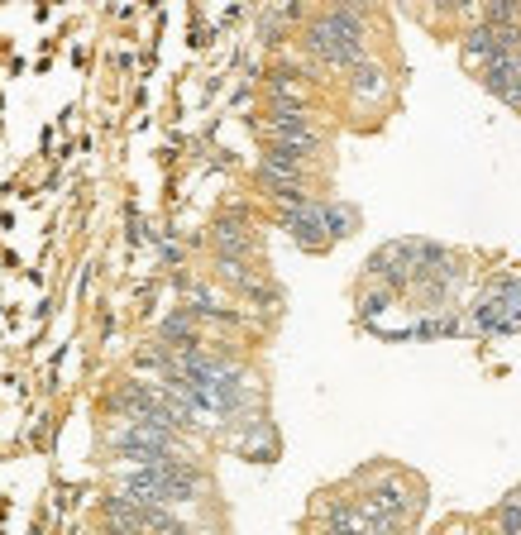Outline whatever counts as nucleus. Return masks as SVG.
Returning a JSON list of instances; mask_svg holds the SVG:
<instances>
[{"instance_id":"nucleus-11","label":"nucleus","mask_w":521,"mask_h":535,"mask_svg":"<svg viewBox=\"0 0 521 535\" xmlns=\"http://www.w3.org/2000/svg\"><path fill=\"white\" fill-rule=\"evenodd\" d=\"M263 91H268V106H311V82L292 67H273Z\"/></svg>"},{"instance_id":"nucleus-5","label":"nucleus","mask_w":521,"mask_h":535,"mask_svg":"<svg viewBox=\"0 0 521 535\" xmlns=\"http://www.w3.org/2000/svg\"><path fill=\"white\" fill-rule=\"evenodd\" d=\"M211 254H230V258H249L259 263L263 254V230L259 220L244 211V206H230L211 220Z\"/></svg>"},{"instance_id":"nucleus-8","label":"nucleus","mask_w":521,"mask_h":535,"mask_svg":"<svg viewBox=\"0 0 521 535\" xmlns=\"http://www.w3.org/2000/svg\"><path fill=\"white\" fill-rule=\"evenodd\" d=\"M321 129V115L311 106H268V115L259 120L263 144L268 139H292V134H316Z\"/></svg>"},{"instance_id":"nucleus-7","label":"nucleus","mask_w":521,"mask_h":535,"mask_svg":"<svg viewBox=\"0 0 521 535\" xmlns=\"http://www.w3.org/2000/svg\"><path fill=\"white\" fill-rule=\"evenodd\" d=\"M345 91L354 106L364 110H383L392 101V91H397V82H392V72L378 58H364V63H354L345 72Z\"/></svg>"},{"instance_id":"nucleus-4","label":"nucleus","mask_w":521,"mask_h":535,"mask_svg":"<svg viewBox=\"0 0 521 535\" xmlns=\"http://www.w3.org/2000/svg\"><path fill=\"white\" fill-rule=\"evenodd\" d=\"M220 440H225V450H235L239 459H249V464H273L278 450H283L278 426L268 421V411H254V416L230 421V426L220 430Z\"/></svg>"},{"instance_id":"nucleus-14","label":"nucleus","mask_w":521,"mask_h":535,"mask_svg":"<svg viewBox=\"0 0 521 535\" xmlns=\"http://www.w3.org/2000/svg\"><path fill=\"white\" fill-rule=\"evenodd\" d=\"M330 5H349V10H359V15H373V10H378V0H330Z\"/></svg>"},{"instance_id":"nucleus-3","label":"nucleus","mask_w":521,"mask_h":535,"mask_svg":"<svg viewBox=\"0 0 521 535\" xmlns=\"http://www.w3.org/2000/svg\"><path fill=\"white\" fill-rule=\"evenodd\" d=\"M459 335L469 340H507L521 335V278L517 273H488L478 292L459 306Z\"/></svg>"},{"instance_id":"nucleus-12","label":"nucleus","mask_w":521,"mask_h":535,"mask_svg":"<svg viewBox=\"0 0 521 535\" xmlns=\"http://www.w3.org/2000/svg\"><path fill=\"white\" fill-rule=\"evenodd\" d=\"M488 531H498V535H521V483H517V488H512L507 497H502L493 512H488Z\"/></svg>"},{"instance_id":"nucleus-2","label":"nucleus","mask_w":521,"mask_h":535,"mask_svg":"<svg viewBox=\"0 0 521 535\" xmlns=\"http://www.w3.org/2000/svg\"><path fill=\"white\" fill-rule=\"evenodd\" d=\"M369 34H373L369 15H359L349 5H326L321 15H311L302 24V48L311 63L330 67V72H349L354 63L373 58Z\"/></svg>"},{"instance_id":"nucleus-6","label":"nucleus","mask_w":521,"mask_h":535,"mask_svg":"<svg viewBox=\"0 0 521 535\" xmlns=\"http://www.w3.org/2000/svg\"><path fill=\"white\" fill-rule=\"evenodd\" d=\"M278 230H287V239L302 249V254H330L326 225H321V196H306V201H292V206H278Z\"/></svg>"},{"instance_id":"nucleus-13","label":"nucleus","mask_w":521,"mask_h":535,"mask_svg":"<svg viewBox=\"0 0 521 535\" xmlns=\"http://www.w3.org/2000/svg\"><path fill=\"white\" fill-rule=\"evenodd\" d=\"M478 5H483V0H435V10H440L445 20H459V24H474Z\"/></svg>"},{"instance_id":"nucleus-9","label":"nucleus","mask_w":521,"mask_h":535,"mask_svg":"<svg viewBox=\"0 0 521 535\" xmlns=\"http://www.w3.org/2000/svg\"><path fill=\"white\" fill-rule=\"evenodd\" d=\"M101 526H106V535H149V507L130 502L125 493H106L101 497Z\"/></svg>"},{"instance_id":"nucleus-10","label":"nucleus","mask_w":521,"mask_h":535,"mask_svg":"<svg viewBox=\"0 0 521 535\" xmlns=\"http://www.w3.org/2000/svg\"><path fill=\"white\" fill-rule=\"evenodd\" d=\"M321 225H326L330 244H340V239H354L364 230V211L354 201H340V196H321Z\"/></svg>"},{"instance_id":"nucleus-1","label":"nucleus","mask_w":521,"mask_h":535,"mask_svg":"<svg viewBox=\"0 0 521 535\" xmlns=\"http://www.w3.org/2000/svg\"><path fill=\"white\" fill-rule=\"evenodd\" d=\"M345 488L364 507L373 531H383V535L416 531V521L426 512V483L416 473L397 469V464H369V469L354 473Z\"/></svg>"}]
</instances>
